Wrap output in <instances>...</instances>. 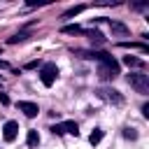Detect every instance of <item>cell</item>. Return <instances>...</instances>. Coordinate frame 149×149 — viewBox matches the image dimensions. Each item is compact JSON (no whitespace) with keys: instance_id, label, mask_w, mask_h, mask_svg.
<instances>
[{"instance_id":"cell-5","label":"cell","mask_w":149,"mask_h":149,"mask_svg":"<svg viewBox=\"0 0 149 149\" xmlns=\"http://www.w3.org/2000/svg\"><path fill=\"white\" fill-rule=\"evenodd\" d=\"M54 135H63V133H70V135H79V126L74 121H63V123H56L51 128Z\"/></svg>"},{"instance_id":"cell-9","label":"cell","mask_w":149,"mask_h":149,"mask_svg":"<svg viewBox=\"0 0 149 149\" xmlns=\"http://www.w3.org/2000/svg\"><path fill=\"white\" fill-rule=\"evenodd\" d=\"M123 63H126L128 68H144V61H140V58H135V56H123Z\"/></svg>"},{"instance_id":"cell-16","label":"cell","mask_w":149,"mask_h":149,"mask_svg":"<svg viewBox=\"0 0 149 149\" xmlns=\"http://www.w3.org/2000/svg\"><path fill=\"white\" fill-rule=\"evenodd\" d=\"M123 137L135 140V137H137V130H135V128H123Z\"/></svg>"},{"instance_id":"cell-11","label":"cell","mask_w":149,"mask_h":149,"mask_svg":"<svg viewBox=\"0 0 149 149\" xmlns=\"http://www.w3.org/2000/svg\"><path fill=\"white\" fill-rule=\"evenodd\" d=\"M26 142H28V147H37V144H40V135H37V130H28Z\"/></svg>"},{"instance_id":"cell-3","label":"cell","mask_w":149,"mask_h":149,"mask_svg":"<svg viewBox=\"0 0 149 149\" xmlns=\"http://www.w3.org/2000/svg\"><path fill=\"white\" fill-rule=\"evenodd\" d=\"M56 77H58V68H56L54 63H44L42 70H40V79H42V84H44V86H51V84L56 81Z\"/></svg>"},{"instance_id":"cell-6","label":"cell","mask_w":149,"mask_h":149,"mask_svg":"<svg viewBox=\"0 0 149 149\" xmlns=\"http://www.w3.org/2000/svg\"><path fill=\"white\" fill-rule=\"evenodd\" d=\"M16 135H19V123H16V121H7V123L2 126V137H5V142H14Z\"/></svg>"},{"instance_id":"cell-12","label":"cell","mask_w":149,"mask_h":149,"mask_svg":"<svg viewBox=\"0 0 149 149\" xmlns=\"http://www.w3.org/2000/svg\"><path fill=\"white\" fill-rule=\"evenodd\" d=\"M109 28H112L114 33H119V35H126V33H128V28H126L123 23H119V21H112V19H109Z\"/></svg>"},{"instance_id":"cell-2","label":"cell","mask_w":149,"mask_h":149,"mask_svg":"<svg viewBox=\"0 0 149 149\" xmlns=\"http://www.w3.org/2000/svg\"><path fill=\"white\" fill-rule=\"evenodd\" d=\"M95 93H98V98H100V100H105V102H109V105H116V107H119V105H123V95H121L116 88L100 86Z\"/></svg>"},{"instance_id":"cell-8","label":"cell","mask_w":149,"mask_h":149,"mask_svg":"<svg viewBox=\"0 0 149 149\" xmlns=\"http://www.w3.org/2000/svg\"><path fill=\"white\" fill-rule=\"evenodd\" d=\"M63 33L65 35H86V30L81 26H63Z\"/></svg>"},{"instance_id":"cell-14","label":"cell","mask_w":149,"mask_h":149,"mask_svg":"<svg viewBox=\"0 0 149 149\" xmlns=\"http://www.w3.org/2000/svg\"><path fill=\"white\" fill-rule=\"evenodd\" d=\"M86 35H88V40H91V44H102V42H105V37H102V33H98V30H95V33H86Z\"/></svg>"},{"instance_id":"cell-15","label":"cell","mask_w":149,"mask_h":149,"mask_svg":"<svg viewBox=\"0 0 149 149\" xmlns=\"http://www.w3.org/2000/svg\"><path fill=\"white\" fill-rule=\"evenodd\" d=\"M23 40H28V33H16L7 40V44H16V42H23Z\"/></svg>"},{"instance_id":"cell-18","label":"cell","mask_w":149,"mask_h":149,"mask_svg":"<svg viewBox=\"0 0 149 149\" xmlns=\"http://www.w3.org/2000/svg\"><path fill=\"white\" fill-rule=\"evenodd\" d=\"M0 68L5 70V68H9V63H7V61H0Z\"/></svg>"},{"instance_id":"cell-7","label":"cell","mask_w":149,"mask_h":149,"mask_svg":"<svg viewBox=\"0 0 149 149\" xmlns=\"http://www.w3.org/2000/svg\"><path fill=\"white\" fill-rule=\"evenodd\" d=\"M19 109L28 116V119H33V116H37V112H40V107L35 105V102H28V100H19Z\"/></svg>"},{"instance_id":"cell-10","label":"cell","mask_w":149,"mask_h":149,"mask_svg":"<svg viewBox=\"0 0 149 149\" xmlns=\"http://www.w3.org/2000/svg\"><path fill=\"white\" fill-rule=\"evenodd\" d=\"M86 9V5H74V7H70L65 14H63V19H72V16H77L79 12H84Z\"/></svg>"},{"instance_id":"cell-13","label":"cell","mask_w":149,"mask_h":149,"mask_svg":"<svg viewBox=\"0 0 149 149\" xmlns=\"http://www.w3.org/2000/svg\"><path fill=\"white\" fill-rule=\"evenodd\" d=\"M102 135H105V133H102L100 128H93V133L88 135V142H91V144H98V142L102 140Z\"/></svg>"},{"instance_id":"cell-1","label":"cell","mask_w":149,"mask_h":149,"mask_svg":"<svg viewBox=\"0 0 149 149\" xmlns=\"http://www.w3.org/2000/svg\"><path fill=\"white\" fill-rule=\"evenodd\" d=\"M98 61H100V68H98V77H100V79H114V77L119 74V63H116L109 54L100 51Z\"/></svg>"},{"instance_id":"cell-4","label":"cell","mask_w":149,"mask_h":149,"mask_svg":"<svg viewBox=\"0 0 149 149\" xmlns=\"http://www.w3.org/2000/svg\"><path fill=\"white\" fill-rule=\"evenodd\" d=\"M128 84L137 93H149V77L147 74H128Z\"/></svg>"},{"instance_id":"cell-17","label":"cell","mask_w":149,"mask_h":149,"mask_svg":"<svg viewBox=\"0 0 149 149\" xmlns=\"http://www.w3.org/2000/svg\"><path fill=\"white\" fill-rule=\"evenodd\" d=\"M0 102H2V105H9V98H7V93H0Z\"/></svg>"}]
</instances>
